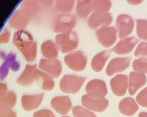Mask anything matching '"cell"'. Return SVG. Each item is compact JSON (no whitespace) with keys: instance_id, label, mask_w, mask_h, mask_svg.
<instances>
[{"instance_id":"obj_40","label":"cell","mask_w":147,"mask_h":117,"mask_svg":"<svg viewBox=\"0 0 147 117\" xmlns=\"http://www.w3.org/2000/svg\"><path fill=\"white\" fill-rule=\"evenodd\" d=\"M139 117H147V112H141L139 115Z\"/></svg>"},{"instance_id":"obj_14","label":"cell","mask_w":147,"mask_h":117,"mask_svg":"<svg viewBox=\"0 0 147 117\" xmlns=\"http://www.w3.org/2000/svg\"><path fill=\"white\" fill-rule=\"evenodd\" d=\"M82 103L88 109L97 112H104L109 106V101L106 99H95L88 94H85L82 97Z\"/></svg>"},{"instance_id":"obj_4","label":"cell","mask_w":147,"mask_h":117,"mask_svg":"<svg viewBox=\"0 0 147 117\" xmlns=\"http://www.w3.org/2000/svg\"><path fill=\"white\" fill-rule=\"evenodd\" d=\"M64 62L71 70L81 71L86 68L87 57L84 52L77 51L64 57Z\"/></svg>"},{"instance_id":"obj_26","label":"cell","mask_w":147,"mask_h":117,"mask_svg":"<svg viewBox=\"0 0 147 117\" xmlns=\"http://www.w3.org/2000/svg\"><path fill=\"white\" fill-rule=\"evenodd\" d=\"M40 5H41L40 1H26L23 3L21 10L25 12L29 17L34 15L38 12L40 9Z\"/></svg>"},{"instance_id":"obj_3","label":"cell","mask_w":147,"mask_h":117,"mask_svg":"<svg viewBox=\"0 0 147 117\" xmlns=\"http://www.w3.org/2000/svg\"><path fill=\"white\" fill-rule=\"evenodd\" d=\"M86 78L77 75L64 76L59 82L61 90L66 93L75 94L80 91Z\"/></svg>"},{"instance_id":"obj_32","label":"cell","mask_w":147,"mask_h":117,"mask_svg":"<svg viewBox=\"0 0 147 117\" xmlns=\"http://www.w3.org/2000/svg\"><path fill=\"white\" fill-rule=\"evenodd\" d=\"M74 117H96L93 112L82 106H75L72 108Z\"/></svg>"},{"instance_id":"obj_38","label":"cell","mask_w":147,"mask_h":117,"mask_svg":"<svg viewBox=\"0 0 147 117\" xmlns=\"http://www.w3.org/2000/svg\"><path fill=\"white\" fill-rule=\"evenodd\" d=\"M7 92V87L5 84L1 83L0 84V95Z\"/></svg>"},{"instance_id":"obj_13","label":"cell","mask_w":147,"mask_h":117,"mask_svg":"<svg viewBox=\"0 0 147 117\" xmlns=\"http://www.w3.org/2000/svg\"><path fill=\"white\" fill-rule=\"evenodd\" d=\"M131 60V58L129 57L113 58L110 61L105 70L107 75L111 76L114 74L125 71L129 66Z\"/></svg>"},{"instance_id":"obj_7","label":"cell","mask_w":147,"mask_h":117,"mask_svg":"<svg viewBox=\"0 0 147 117\" xmlns=\"http://www.w3.org/2000/svg\"><path fill=\"white\" fill-rule=\"evenodd\" d=\"M76 25V18L74 15L63 13L57 17L53 31L57 33L67 32L74 28Z\"/></svg>"},{"instance_id":"obj_36","label":"cell","mask_w":147,"mask_h":117,"mask_svg":"<svg viewBox=\"0 0 147 117\" xmlns=\"http://www.w3.org/2000/svg\"><path fill=\"white\" fill-rule=\"evenodd\" d=\"M11 36V33L7 28H5L0 35V42L1 43H6L9 42Z\"/></svg>"},{"instance_id":"obj_27","label":"cell","mask_w":147,"mask_h":117,"mask_svg":"<svg viewBox=\"0 0 147 117\" xmlns=\"http://www.w3.org/2000/svg\"><path fill=\"white\" fill-rule=\"evenodd\" d=\"M93 12L107 13L112 7L110 1H91Z\"/></svg>"},{"instance_id":"obj_30","label":"cell","mask_w":147,"mask_h":117,"mask_svg":"<svg viewBox=\"0 0 147 117\" xmlns=\"http://www.w3.org/2000/svg\"><path fill=\"white\" fill-rule=\"evenodd\" d=\"M74 3V1H57L55 3V8L59 12L69 13L73 10Z\"/></svg>"},{"instance_id":"obj_10","label":"cell","mask_w":147,"mask_h":117,"mask_svg":"<svg viewBox=\"0 0 147 117\" xmlns=\"http://www.w3.org/2000/svg\"><path fill=\"white\" fill-rule=\"evenodd\" d=\"M39 66L52 78H58L62 73L61 62L57 59L41 58Z\"/></svg>"},{"instance_id":"obj_23","label":"cell","mask_w":147,"mask_h":117,"mask_svg":"<svg viewBox=\"0 0 147 117\" xmlns=\"http://www.w3.org/2000/svg\"><path fill=\"white\" fill-rule=\"evenodd\" d=\"M40 50L42 56L49 59H54L58 56V46L51 40L43 42L41 45Z\"/></svg>"},{"instance_id":"obj_9","label":"cell","mask_w":147,"mask_h":117,"mask_svg":"<svg viewBox=\"0 0 147 117\" xmlns=\"http://www.w3.org/2000/svg\"><path fill=\"white\" fill-rule=\"evenodd\" d=\"M1 57L4 60L3 64L1 65L0 70V77L1 80L5 79L9 73V70H11L13 71H18L20 68V63L16 60V55L14 53H9L8 55L1 53Z\"/></svg>"},{"instance_id":"obj_1","label":"cell","mask_w":147,"mask_h":117,"mask_svg":"<svg viewBox=\"0 0 147 117\" xmlns=\"http://www.w3.org/2000/svg\"><path fill=\"white\" fill-rule=\"evenodd\" d=\"M13 43L28 62H32L36 60L37 43L30 33L25 30L16 31L13 35Z\"/></svg>"},{"instance_id":"obj_39","label":"cell","mask_w":147,"mask_h":117,"mask_svg":"<svg viewBox=\"0 0 147 117\" xmlns=\"http://www.w3.org/2000/svg\"><path fill=\"white\" fill-rule=\"evenodd\" d=\"M143 1H127V3H129L131 4H132V5H139L140 3H142Z\"/></svg>"},{"instance_id":"obj_31","label":"cell","mask_w":147,"mask_h":117,"mask_svg":"<svg viewBox=\"0 0 147 117\" xmlns=\"http://www.w3.org/2000/svg\"><path fill=\"white\" fill-rule=\"evenodd\" d=\"M132 67L136 72L147 74V58H140L134 60Z\"/></svg>"},{"instance_id":"obj_16","label":"cell","mask_w":147,"mask_h":117,"mask_svg":"<svg viewBox=\"0 0 147 117\" xmlns=\"http://www.w3.org/2000/svg\"><path fill=\"white\" fill-rule=\"evenodd\" d=\"M139 42V40H138L135 37H127L125 39H123L111 49V51L119 55H127L132 51V49Z\"/></svg>"},{"instance_id":"obj_25","label":"cell","mask_w":147,"mask_h":117,"mask_svg":"<svg viewBox=\"0 0 147 117\" xmlns=\"http://www.w3.org/2000/svg\"><path fill=\"white\" fill-rule=\"evenodd\" d=\"M92 11L93 7L91 1H78L77 2L76 13L79 17L85 19Z\"/></svg>"},{"instance_id":"obj_41","label":"cell","mask_w":147,"mask_h":117,"mask_svg":"<svg viewBox=\"0 0 147 117\" xmlns=\"http://www.w3.org/2000/svg\"><path fill=\"white\" fill-rule=\"evenodd\" d=\"M62 117H69V116H62Z\"/></svg>"},{"instance_id":"obj_24","label":"cell","mask_w":147,"mask_h":117,"mask_svg":"<svg viewBox=\"0 0 147 117\" xmlns=\"http://www.w3.org/2000/svg\"><path fill=\"white\" fill-rule=\"evenodd\" d=\"M17 96L12 92H7L0 95V110H12L16 104Z\"/></svg>"},{"instance_id":"obj_18","label":"cell","mask_w":147,"mask_h":117,"mask_svg":"<svg viewBox=\"0 0 147 117\" xmlns=\"http://www.w3.org/2000/svg\"><path fill=\"white\" fill-rule=\"evenodd\" d=\"M44 94L43 93L36 94H24L21 99L22 106L26 111H31L38 108L42 103Z\"/></svg>"},{"instance_id":"obj_2","label":"cell","mask_w":147,"mask_h":117,"mask_svg":"<svg viewBox=\"0 0 147 117\" xmlns=\"http://www.w3.org/2000/svg\"><path fill=\"white\" fill-rule=\"evenodd\" d=\"M55 40L62 53H67L76 49L79 46V37L73 31L57 35Z\"/></svg>"},{"instance_id":"obj_15","label":"cell","mask_w":147,"mask_h":117,"mask_svg":"<svg viewBox=\"0 0 147 117\" xmlns=\"http://www.w3.org/2000/svg\"><path fill=\"white\" fill-rule=\"evenodd\" d=\"M110 84L113 93L118 96H123L127 92L128 78L125 74H118L110 80Z\"/></svg>"},{"instance_id":"obj_6","label":"cell","mask_w":147,"mask_h":117,"mask_svg":"<svg viewBox=\"0 0 147 117\" xmlns=\"http://www.w3.org/2000/svg\"><path fill=\"white\" fill-rule=\"evenodd\" d=\"M85 90L89 96L95 99H103L108 93L106 84L100 79L90 80L86 85Z\"/></svg>"},{"instance_id":"obj_33","label":"cell","mask_w":147,"mask_h":117,"mask_svg":"<svg viewBox=\"0 0 147 117\" xmlns=\"http://www.w3.org/2000/svg\"><path fill=\"white\" fill-rule=\"evenodd\" d=\"M134 56L141 58H147V43L141 42L136 48Z\"/></svg>"},{"instance_id":"obj_20","label":"cell","mask_w":147,"mask_h":117,"mask_svg":"<svg viewBox=\"0 0 147 117\" xmlns=\"http://www.w3.org/2000/svg\"><path fill=\"white\" fill-rule=\"evenodd\" d=\"M29 17L22 10H18L11 17L9 20V25L12 28L24 30L28 24Z\"/></svg>"},{"instance_id":"obj_8","label":"cell","mask_w":147,"mask_h":117,"mask_svg":"<svg viewBox=\"0 0 147 117\" xmlns=\"http://www.w3.org/2000/svg\"><path fill=\"white\" fill-rule=\"evenodd\" d=\"M99 42L105 48L112 47L117 40V30L113 26L100 28L96 32Z\"/></svg>"},{"instance_id":"obj_21","label":"cell","mask_w":147,"mask_h":117,"mask_svg":"<svg viewBox=\"0 0 147 117\" xmlns=\"http://www.w3.org/2000/svg\"><path fill=\"white\" fill-rule=\"evenodd\" d=\"M118 108L121 114L125 116H131L134 115L139 110V106L134 99L127 97L119 102Z\"/></svg>"},{"instance_id":"obj_5","label":"cell","mask_w":147,"mask_h":117,"mask_svg":"<svg viewBox=\"0 0 147 117\" xmlns=\"http://www.w3.org/2000/svg\"><path fill=\"white\" fill-rule=\"evenodd\" d=\"M116 28L118 31V37L123 39L129 35L134 28V22L132 18L126 14L118 16L116 20Z\"/></svg>"},{"instance_id":"obj_29","label":"cell","mask_w":147,"mask_h":117,"mask_svg":"<svg viewBox=\"0 0 147 117\" xmlns=\"http://www.w3.org/2000/svg\"><path fill=\"white\" fill-rule=\"evenodd\" d=\"M136 32L138 37L140 39L147 41V21L139 19L136 21Z\"/></svg>"},{"instance_id":"obj_35","label":"cell","mask_w":147,"mask_h":117,"mask_svg":"<svg viewBox=\"0 0 147 117\" xmlns=\"http://www.w3.org/2000/svg\"><path fill=\"white\" fill-rule=\"evenodd\" d=\"M33 117H55L53 112L48 109H42L33 114Z\"/></svg>"},{"instance_id":"obj_12","label":"cell","mask_w":147,"mask_h":117,"mask_svg":"<svg viewBox=\"0 0 147 117\" xmlns=\"http://www.w3.org/2000/svg\"><path fill=\"white\" fill-rule=\"evenodd\" d=\"M112 21V17L110 13L93 12L89 17L88 24L91 28L96 29L99 27L103 28L110 25Z\"/></svg>"},{"instance_id":"obj_11","label":"cell","mask_w":147,"mask_h":117,"mask_svg":"<svg viewBox=\"0 0 147 117\" xmlns=\"http://www.w3.org/2000/svg\"><path fill=\"white\" fill-rule=\"evenodd\" d=\"M36 65H27L22 74L18 77L17 82L22 86H28L38 81L40 78L38 74Z\"/></svg>"},{"instance_id":"obj_34","label":"cell","mask_w":147,"mask_h":117,"mask_svg":"<svg viewBox=\"0 0 147 117\" xmlns=\"http://www.w3.org/2000/svg\"><path fill=\"white\" fill-rule=\"evenodd\" d=\"M136 101L140 106L147 107V87L145 88L137 94Z\"/></svg>"},{"instance_id":"obj_19","label":"cell","mask_w":147,"mask_h":117,"mask_svg":"<svg viewBox=\"0 0 147 117\" xmlns=\"http://www.w3.org/2000/svg\"><path fill=\"white\" fill-rule=\"evenodd\" d=\"M146 77L145 74L139 72L132 71L129 78V93L131 95H134L136 92L145 85Z\"/></svg>"},{"instance_id":"obj_28","label":"cell","mask_w":147,"mask_h":117,"mask_svg":"<svg viewBox=\"0 0 147 117\" xmlns=\"http://www.w3.org/2000/svg\"><path fill=\"white\" fill-rule=\"evenodd\" d=\"M38 74L40 78L42 80V86H41L42 90L46 91L52 90L55 87V82L50 76L39 70H38Z\"/></svg>"},{"instance_id":"obj_17","label":"cell","mask_w":147,"mask_h":117,"mask_svg":"<svg viewBox=\"0 0 147 117\" xmlns=\"http://www.w3.org/2000/svg\"><path fill=\"white\" fill-rule=\"evenodd\" d=\"M52 107L57 113L66 115L72 109V102L68 96H57L50 102Z\"/></svg>"},{"instance_id":"obj_37","label":"cell","mask_w":147,"mask_h":117,"mask_svg":"<svg viewBox=\"0 0 147 117\" xmlns=\"http://www.w3.org/2000/svg\"><path fill=\"white\" fill-rule=\"evenodd\" d=\"M0 117H17L14 111L12 110H0Z\"/></svg>"},{"instance_id":"obj_22","label":"cell","mask_w":147,"mask_h":117,"mask_svg":"<svg viewBox=\"0 0 147 117\" xmlns=\"http://www.w3.org/2000/svg\"><path fill=\"white\" fill-rule=\"evenodd\" d=\"M110 55H111V51L108 50L101 51L96 55L91 60V66L92 69L96 72L102 71Z\"/></svg>"}]
</instances>
